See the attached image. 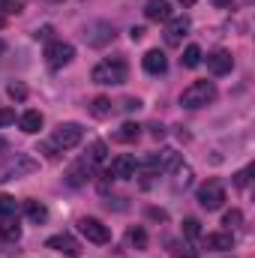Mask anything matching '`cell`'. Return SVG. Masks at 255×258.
<instances>
[{
  "label": "cell",
  "instance_id": "f546056e",
  "mask_svg": "<svg viewBox=\"0 0 255 258\" xmlns=\"http://www.w3.org/2000/svg\"><path fill=\"white\" fill-rule=\"evenodd\" d=\"M15 123V111L12 108H0V126H9Z\"/></svg>",
  "mask_w": 255,
  "mask_h": 258
},
{
  "label": "cell",
  "instance_id": "4fadbf2b",
  "mask_svg": "<svg viewBox=\"0 0 255 258\" xmlns=\"http://www.w3.org/2000/svg\"><path fill=\"white\" fill-rule=\"evenodd\" d=\"M231 66H234V57H231L225 48H216V51L207 54V69H210L213 75H225V72H231Z\"/></svg>",
  "mask_w": 255,
  "mask_h": 258
},
{
  "label": "cell",
  "instance_id": "83f0119b",
  "mask_svg": "<svg viewBox=\"0 0 255 258\" xmlns=\"http://www.w3.org/2000/svg\"><path fill=\"white\" fill-rule=\"evenodd\" d=\"M240 222H243V213H240V210H228L225 219H222V225H228V228H237Z\"/></svg>",
  "mask_w": 255,
  "mask_h": 258
},
{
  "label": "cell",
  "instance_id": "6da1fadb",
  "mask_svg": "<svg viewBox=\"0 0 255 258\" xmlns=\"http://www.w3.org/2000/svg\"><path fill=\"white\" fill-rule=\"evenodd\" d=\"M129 75V66L123 57H108V60H99V63L93 66V72H90V78L96 81V84H123Z\"/></svg>",
  "mask_w": 255,
  "mask_h": 258
},
{
  "label": "cell",
  "instance_id": "5bb4252c",
  "mask_svg": "<svg viewBox=\"0 0 255 258\" xmlns=\"http://www.w3.org/2000/svg\"><path fill=\"white\" fill-rule=\"evenodd\" d=\"M204 246L213 252H228V249H234V234L231 231H213L204 237Z\"/></svg>",
  "mask_w": 255,
  "mask_h": 258
},
{
  "label": "cell",
  "instance_id": "9a60e30c",
  "mask_svg": "<svg viewBox=\"0 0 255 258\" xmlns=\"http://www.w3.org/2000/svg\"><path fill=\"white\" fill-rule=\"evenodd\" d=\"M141 63H144V72H150V75H162V72L168 69V57H165L159 48H153V51H147V54H144V60H141Z\"/></svg>",
  "mask_w": 255,
  "mask_h": 258
},
{
  "label": "cell",
  "instance_id": "3957f363",
  "mask_svg": "<svg viewBox=\"0 0 255 258\" xmlns=\"http://www.w3.org/2000/svg\"><path fill=\"white\" fill-rule=\"evenodd\" d=\"M39 168L36 159H30L27 153H15L6 165H0V180H15V177H27Z\"/></svg>",
  "mask_w": 255,
  "mask_h": 258
},
{
  "label": "cell",
  "instance_id": "8992f818",
  "mask_svg": "<svg viewBox=\"0 0 255 258\" xmlns=\"http://www.w3.org/2000/svg\"><path fill=\"white\" fill-rule=\"evenodd\" d=\"M81 138H84V129L78 126V123H60V126L54 129V147H60V150L78 147Z\"/></svg>",
  "mask_w": 255,
  "mask_h": 258
},
{
  "label": "cell",
  "instance_id": "5b68a950",
  "mask_svg": "<svg viewBox=\"0 0 255 258\" xmlns=\"http://www.w3.org/2000/svg\"><path fill=\"white\" fill-rule=\"evenodd\" d=\"M222 201H225V189H222L219 180H207V183L198 189V204H201L204 210H219Z\"/></svg>",
  "mask_w": 255,
  "mask_h": 258
},
{
  "label": "cell",
  "instance_id": "30bf717a",
  "mask_svg": "<svg viewBox=\"0 0 255 258\" xmlns=\"http://www.w3.org/2000/svg\"><path fill=\"white\" fill-rule=\"evenodd\" d=\"M138 171V162L129 156V153H120L117 159H111V168H108V177H117V180H129L135 177Z\"/></svg>",
  "mask_w": 255,
  "mask_h": 258
},
{
  "label": "cell",
  "instance_id": "9c48e42d",
  "mask_svg": "<svg viewBox=\"0 0 255 258\" xmlns=\"http://www.w3.org/2000/svg\"><path fill=\"white\" fill-rule=\"evenodd\" d=\"M45 246H48V249H54V252H63V255H69V258L81 255V243H78L72 234H54V237H48V240H45Z\"/></svg>",
  "mask_w": 255,
  "mask_h": 258
},
{
  "label": "cell",
  "instance_id": "836d02e7",
  "mask_svg": "<svg viewBox=\"0 0 255 258\" xmlns=\"http://www.w3.org/2000/svg\"><path fill=\"white\" fill-rule=\"evenodd\" d=\"M180 3H186V6H192V3H195V0H180Z\"/></svg>",
  "mask_w": 255,
  "mask_h": 258
},
{
  "label": "cell",
  "instance_id": "4316f807",
  "mask_svg": "<svg viewBox=\"0 0 255 258\" xmlns=\"http://www.w3.org/2000/svg\"><path fill=\"white\" fill-rule=\"evenodd\" d=\"M183 234H186L189 240H195V237L201 234V222H198V219H186V222H183Z\"/></svg>",
  "mask_w": 255,
  "mask_h": 258
},
{
  "label": "cell",
  "instance_id": "603a6c76",
  "mask_svg": "<svg viewBox=\"0 0 255 258\" xmlns=\"http://www.w3.org/2000/svg\"><path fill=\"white\" fill-rule=\"evenodd\" d=\"M90 111H93L96 117H108V114L114 111V105H111V99H105V96H96V99H93V105H90Z\"/></svg>",
  "mask_w": 255,
  "mask_h": 258
},
{
  "label": "cell",
  "instance_id": "e575fe53",
  "mask_svg": "<svg viewBox=\"0 0 255 258\" xmlns=\"http://www.w3.org/2000/svg\"><path fill=\"white\" fill-rule=\"evenodd\" d=\"M0 150H6V141H0Z\"/></svg>",
  "mask_w": 255,
  "mask_h": 258
},
{
  "label": "cell",
  "instance_id": "8d00e7d4",
  "mask_svg": "<svg viewBox=\"0 0 255 258\" xmlns=\"http://www.w3.org/2000/svg\"><path fill=\"white\" fill-rule=\"evenodd\" d=\"M0 27H3V15H0Z\"/></svg>",
  "mask_w": 255,
  "mask_h": 258
},
{
  "label": "cell",
  "instance_id": "8fae6325",
  "mask_svg": "<svg viewBox=\"0 0 255 258\" xmlns=\"http://www.w3.org/2000/svg\"><path fill=\"white\" fill-rule=\"evenodd\" d=\"M144 18L147 21H168V18H174L171 0H147L144 3Z\"/></svg>",
  "mask_w": 255,
  "mask_h": 258
},
{
  "label": "cell",
  "instance_id": "e0dca14e",
  "mask_svg": "<svg viewBox=\"0 0 255 258\" xmlns=\"http://www.w3.org/2000/svg\"><path fill=\"white\" fill-rule=\"evenodd\" d=\"M0 237L9 240V243H15V240L21 237V225H18V219H12V216H0Z\"/></svg>",
  "mask_w": 255,
  "mask_h": 258
},
{
  "label": "cell",
  "instance_id": "d6a6232c",
  "mask_svg": "<svg viewBox=\"0 0 255 258\" xmlns=\"http://www.w3.org/2000/svg\"><path fill=\"white\" fill-rule=\"evenodd\" d=\"M153 138H162V135H165V126H159V123H153Z\"/></svg>",
  "mask_w": 255,
  "mask_h": 258
},
{
  "label": "cell",
  "instance_id": "7402d4cb",
  "mask_svg": "<svg viewBox=\"0 0 255 258\" xmlns=\"http://www.w3.org/2000/svg\"><path fill=\"white\" fill-rule=\"evenodd\" d=\"M201 57H204V54H201V48H198V45H186V51H183V57H180V60H183L186 69H195V66H201Z\"/></svg>",
  "mask_w": 255,
  "mask_h": 258
},
{
  "label": "cell",
  "instance_id": "d6986e66",
  "mask_svg": "<svg viewBox=\"0 0 255 258\" xmlns=\"http://www.w3.org/2000/svg\"><path fill=\"white\" fill-rule=\"evenodd\" d=\"M138 138H141V126L138 123H123L114 132V141H120V144H135Z\"/></svg>",
  "mask_w": 255,
  "mask_h": 258
},
{
  "label": "cell",
  "instance_id": "484cf974",
  "mask_svg": "<svg viewBox=\"0 0 255 258\" xmlns=\"http://www.w3.org/2000/svg\"><path fill=\"white\" fill-rule=\"evenodd\" d=\"M24 9L21 0H0V15H18Z\"/></svg>",
  "mask_w": 255,
  "mask_h": 258
},
{
  "label": "cell",
  "instance_id": "44dd1931",
  "mask_svg": "<svg viewBox=\"0 0 255 258\" xmlns=\"http://www.w3.org/2000/svg\"><path fill=\"white\" fill-rule=\"evenodd\" d=\"M21 129L30 132V135H36V132L42 129V114H39V111H24V114H21Z\"/></svg>",
  "mask_w": 255,
  "mask_h": 258
},
{
  "label": "cell",
  "instance_id": "f1b7e54d",
  "mask_svg": "<svg viewBox=\"0 0 255 258\" xmlns=\"http://www.w3.org/2000/svg\"><path fill=\"white\" fill-rule=\"evenodd\" d=\"M6 93H9L12 99H27V87H24V84H18V81H15V84H9V87H6Z\"/></svg>",
  "mask_w": 255,
  "mask_h": 258
},
{
  "label": "cell",
  "instance_id": "d590c367",
  "mask_svg": "<svg viewBox=\"0 0 255 258\" xmlns=\"http://www.w3.org/2000/svg\"><path fill=\"white\" fill-rule=\"evenodd\" d=\"M3 48H6V45H3V42H0V51H3Z\"/></svg>",
  "mask_w": 255,
  "mask_h": 258
},
{
  "label": "cell",
  "instance_id": "cb8c5ba5",
  "mask_svg": "<svg viewBox=\"0 0 255 258\" xmlns=\"http://www.w3.org/2000/svg\"><path fill=\"white\" fill-rule=\"evenodd\" d=\"M129 243H132L135 249H147V231H144L141 225L129 228Z\"/></svg>",
  "mask_w": 255,
  "mask_h": 258
},
{
  "label": "cell",
  "instance_id": "277c9868",
  "mask_svg": "<svg viewBox=\"0 0 255 258\" xmlns=\"http://www.w3.org/2000/svg\"><path fill=\"white\" fill-rule=\"evenodd\" d=\"M114 36H117V33H114V24H108V21H93V24L84 27V39H87V45H93V48L108 45Z\"/></svg>",
  "mask_w": 255,
  "mask_h": 258
},
{
  "label": "cell",
  "instance_id": "2e32d148",
  "mask_svg": "<svg viewBox=\"0 0 255 258\" xmlns=\"http://www.w3.org/2000/svg\"><path fill=\"white\" fill-rule=\"evenodd\" d=\"M90 174H93V165H87V162L81 159L78 165H72V168L66 171V183H69V186H84V183L90 180Z\"/></svg>",
  "mask_w": 255,
  "mask_h": 258
},
{
  "label": "cell",
  "instance_id": "ba28073f",
  "mask_svg": "<svg viewBox=\"0 0 255 258\" xmlns=\"http://www.w3.org/2000/svg\"><path fill=\"white\" fill-rule=\"evenodd\" d=\"M78 228H81V234H84L90 243H108V240H111L108 225H102V222H99V219H93V216L78 219Z\"/></svg>",
  "mask_w": 255,
  "mask_h": 258
},
{
  "label": "cell",
  "instance_id": "4dcf8cb0",
  "mask_svg": "<svg viewBox=\"0 0 255 258\" xmlns=\"http://www.w3.org/2000/svg\"><path fill=\"white\" fill-rule=\"evenodd\" d=\"M234 183H237V186H246V183H249V168H243V171L234 177Z\"/></svg>",
  "mask_w": 255,
  "mask_h": 258
},
{
  "label": "cell",
  "instance_id": "52a82bcc",
  "mask_svg": "<svg viewBox=\"0 0 255 258\" xmlns=\"http://www.w3.org/2000/svg\"><path fill=\"white\" fill-rule=\"evenodd\" d=\"M72 57H75V48L69 42H51L45 48V63H48V69H63L66 63H72Z\"/></svg>",
  "mask_w": 255,
  "mask_h": 258
},
{
  "label": "cell",
  "instance_id": "7a4b0ae2",
  "mask_svg": "<svg viewBox=\"0 0 255 258\" xmlns=\"http://www.w3.org/2000/svg\"><path fill=\"white\" fill-rule=\"evenodd\" d=\"M216 99V84L213 81H192L189 87L180 93V105L183 108H204Z\"/></svg>",
  "mask_w": 255,
  "mask_h": 258
},
{
  "label": "cell",
  "instance_id": "7c38bea8",
  "mask_svg": "<svg viewBox=\"0 0 255 258\" xmlns=\"http://www.w3.org/2000/svg\"><path fill=\"white\" fill-rule=\"evenodd\" d=\"M186 33H189V18H186V15L168 18V27H165V42H168V45H180Z\"/></svg>",
  "mask_w": 255,
  "mask_h": 258
},
{
  "label": "cell",
  "instance_id": "d4e9b609",
  "mask_svg": "<svg viewBox=\"0 0 255 258\" xmlns=\"http://www.w3.org/2000/svg\"><path fill=\"white\" fill-rule=\"evenodd\" d=\"M15 210H18L15 198L12 195H0V216H15Z\"/></svg>",
  "mask_w": 255,
  "mask_h": 258
},
{
  "label": "cell",
  "instance_id": "ffe728a7",
  "mask_svg": "<svg viewBox=\"0 0 255 258\" xmlns=\"http://www.w3.org/2000/svg\"><path fill=\"white\" fill-rule=\"evenodd\" d=\"M105 153H108V147H105V141H93V144H90V150H87V156H84V162L96 168V165H99V162L105 159Z\"/></svg>",
  "mask_w": 255,
  "mask_h": 258
},
{
  "label": "cell",
  "instance_id": "ac0fdd59",
  "mask_svg": "<svg viewBox=\"0 0 255 258\" xmlns=\"http://www.w3.org/2000/svg\"><path fill=\"white\" fill-rule=\"evenodd\" d=\"M24 213H27V219L30 222H45L48 219V207L42 204V201H24Z\"/></svg>",
  "mask_w": 255,
  "mask_h": 258
},
{
  "label": "cell",
  "instance_id": "1f68e13d",
  "mask_svg": "<svg viewBox=\"0 0 255 258\" xmlns=\"http://www.w3.org/2000/svg\"><path fill=\"white\" fill-rule=\"evenodd\" d=\"M123 108H126V111H138L141 102H138V99H123Z\"/></svg>",
  "mask_w": 255,
  "mask_h": 258
}]
</instances>
